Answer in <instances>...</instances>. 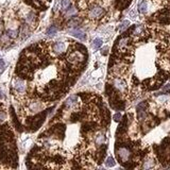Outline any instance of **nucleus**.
<instances>
[{"mask_svg": "<svg viewBox=\"0 0 170 170\" xmlns=\"http://www.w3.org/2000/svg\"><path fill=\"white\" fill-rule=\"evenodd\" d=\"M116 154H117L118 160L122 163H126L130 160L131 158V151L127 147H120L119 149L116 150Z\"/></svg>", "mask_w": 170, "mask_h": 170, "instance_id": "nucleus-1", "label": "nucleus"}, {"mask_svg": "<svg viewBox=\"0 0 170 170\" xmlns=\"http://www.w3.org/2000/svg\"><path fill=\"white\" fill-rule=\"evenodd\" d=\"M104 13H105L104 9H103L102 6L96 4V6H93L90 9V11H88V16L93 19H98V18H100L101 16L104 15Z\"/></svg>", "mask_w": 170, "mask_h": 170, "instance_id": "nucleus-2", "label": "nucleus"}, {"mask_svg": "<svg viewBox=\"0 0 170 170\" xmlns=\"http://www.w3.org/2000/svg\"><path fill=\"white\" fill-rule=\"evenodd\" d=\"M69 34L70 35H72V36L77 37V38H79V40H84L85 38H86V35H85V33H84V31H82L81 29H71V30H69Z\"/></svg>", "mask_w": 170, "mask_h": 170, "instance_id": "nucleus-3", "label": "nucleus"}, {"mask_svg": "<svg viewBox=\"0 0 170 170\" xmlns=\"http://www.w3.org/2000/svg\"><path fill=\"white\" fill-rule=\"evenodd\" d=\"M113 84H114V86L116 87L119 92H124L126 88H127V83H126L122 79H119V78L115 79V80L113 81Z\"/></svg>", "mask_w": 170, "mask_h": 170, "instance_id": "nucleus-4", "label": "nucleus"}, {"mask_svg": "<svg viewBox=\"0 0 170 170\" xmlns=\"http://www.w3.org/2000/svg\"><path fill=\"white\" fill-rule=\"evenodd\" d=\"M14 88H15L16 92L18 93H24L26 90V83L22 80H16L15 83H14Z\"/></svg>", "mask_w": 170, "mask_h": 170, "instance_id": "nucleus-5", "label": "nucleus"}, {"mask_svg": "<svg viewBox=\"0 0 170 170\" xmlns=\"http://www.w3.org/2000/svg\"><path fill=\"white\" fill-rule=\"evenodd\" d=\"M137 114H138V117L140 119L145 117L146 115V103L145 102H142L140 104L137 105Z\"/></svg>", "mask_w": 170, "mask_h": 170, "instance_id": "nucleus-6", "label": "nucleus"}, {"mask_svg": "<svg viewBox=\"0 0 170 170\" xmlns=\"http://www.w3.org/2000/svg\"><path fill=\"white\" fill-rule=\"evenodd\" d=\"M65 49H66L65 43H61V42H59V43H56L54 45H53V50H54L56 53H62L63 51H65Z\"/></svg>", "mask_w": 170, "mask_h": 170, "instance_id": "nucleus-7", "label": "nucleus"}, {"mask_svg": "<svg viewBox=\"0 0 170 170\" xmlns=\"http://www.w3.org/2000/svg\"><path fill=\"white\" fill-rule=\"evenodd\" d=\"M82 58H83V56H82V54H81L80 52H74L69 56V61H70L71 63H77V62H79V61H81Z\"/></svg>", "mask_w": 170, "mask_h": 170, "instance_id": "nucleus-8", "label": "nucleus"}, {"mask_svg": "<svg viewBox=\"0 0 170 170\" xmlns=\"http://www.w3.org/2000/svg\"><path fill=\"white\" fill-rule=\"evenodd\" d=\"M76 103H77V97L76 96H70L67 100H66L65 105H66V108H72Z\"/></svg>", "mask_w": 170, "mask_h": 170, "instance_id": "nucleus-9", "label": "nucleus"}, {"mask_svg": "<svg viewBox=\"0 0 170 170\" xmlns=\"http://www.w3.org/2000/svg\"><path fill=\"white\" fill-rule=\"evenodd\" d=\"M56 32H58V28H56V26H51L49 28L47 29L46 34L47 35H49V36H53V35H56Z\"/></svg>", "mask_w": 170, "mask_h": 170, "instance_id": "nucleus-10", "label": "nucleus"}, {"mask_svg": "<svg viewBox=\"0 0 170 170\" xmlns=\"http://www.w3.org/2000/svg\"><path fill=\"white\" fill-rule=\"evenodd\" d=\"M147 9H148V4H147L146 1H142V2L138 4V11L140 13H142V14L147 12Z\"/></svg>", "mask_w": 170, "mask_h": 170, "instance_id": "nucleus-11", "label": "nucleus"}, {"mask_svg": "<svg viewBox=\"0 0 170 170\" xmlns=\"http://www.w3.org/2000/svg\"><path fill=\"white\" fill-rule=\"evenodd\" d=\"M154 167V162L152 160H147V161L144 162V165H142V168L144 169H150V168Z\"/></svg>", "mask_w": 170, "mask_h": 170, "instance_id": "nucleus-12", "label": "nucleus"}, {"mask_svg": "<svg viewBox=\"0 0 170 170\" xmlns=\"http://www.w3.org/2000/svg\"><path fill=\"white\" fill-rule=\"evenodd\" d=\"M102 46V40L101 38H96V40H94L93 42V48L94 49H99L100 47Z\"/></svg>", "mask_w": 170, "mask_h": 170, "instance_id": "nucleus-13", "label": "nucleus"}, {"mask_svg": "<svg viewBox=\"0 0 170 170\" xmlns=\"http://www.w3.org/2000/svg\"><path fill=\"white\" fill-rule=\"evenodd\" d=\"M70 6V0H61V9L67 10Z\"/></svg>", "mask_w": 170, "mask_h": 170, "instance_id": "nucleus-14", "label": "nucleus"}, {"mask_svg": "<svg viewBox=\"0 0 170 170\" xmlns=\"http://www.w3.org/2000/svg\"><path fill=\"white\" fill-rule=\"evenodd\" d=\"M129 25H130V22H128V20H124V22H122L120 25H119V31H120V32L124 31V30H126V29L129 27Z\"/></svg>", "mask_w": 170, "mask_h": 170, "instance_id": "nucleus-15", "label": "nucleus"}, {"mask_svg": "<svg viewBox=\"0 0 170 170\" xmlns=\"http://www.w3.org/2000/svg\"><path fill=\"white\" fill-rule=\"evenodd\" d=\"M105 166L106 167H114L115 166V161L113 158H108L105 162Z\"/></svg>", "mask_w": 170, "mask_h": 170, "instance_id": "nucleus-16", "label": "nucleus"}, {"mask_svg": "<svg viewBox=\"0 0 170 170\" xmlns=\"http://www.w3.org/2000/svg\"><path fill=\"white\" fill-rule=\"evenodd\" d=\"M76 12H77V11H76V9H74V8H71V9H69V8H68L67 9V15H74V14H76Z\"/></svg>", "mask_w": 170, "mask_h": 170, "instance_id": "nucleus-17", "label": "nucleus"}, {"mask_svg": "<svg viewBox=\"0 0 170 170\" xmlns=\"http://www.w3.org/2000/svg\"><path fill=\"white\" fill-rule=\"evenodd\" d=\"M4 67H6V63H4V61H3V60H0V74L4 70Z\"/></svg>", "mask_w": 170, "mask_h": 170, "instance_id": "nucleus-18", "label": "nucleus"}, {"mask_svg": "<svg viewBox=\"0 0 170 170\" xmlns=\"http://www.w3.org/2000/svg\"><path fill=\"white\" fill-rule=\"evenodd\" d=\"M16 33H17L16 31H13V30H9V31H8V36H10V37H16Z\"/></svg>", "mask_w": 170, "mask_h": 170, "instance_id": "nucleus-19", "label": "nucleus"}, {"mask_svg": "<svg viewBox=\"0 0 170 170\" xmlns=\"http://www.w3.org/2000/svg\"><path fill=\"white\" fill-rule=\"evenodd\" d=\"M121 119V114L120 113H117V114L114 115V120L115 121H119Z\"/></svg>", "mask_w": 170, "mask_h": 170, "instance_id": "nucleus-20", "label": "nucleus"}, {"mask_svg": "<svg viewBox=\"0 0 170 170\" xmlns=\"http://www.w3.org/2000/svg\"><path fill=\"white\" fill-rule=\"evenodd\" d=\"M4 119H6V113L0 112V121H3Z\"/></svg>", "mask_w": 170, "mask_h": 170, "instance_id": "nucleus-21", "label": "nucleus"}, {"mask_svg": "<svg viewBox=\"0 0 170 170\" xmlns=\"http://www.w3.org/2000/svg\"><path fill=\"white\" fill-rule=\"evenodd\" d=\"M2 98H4V95H3V93L0 90V99H2Z\"/></svg>", "mask_w": 170, "mask_h": 170, "instance_id": "nucleus-22", "label": "nucleus"}]
</instances>
